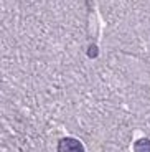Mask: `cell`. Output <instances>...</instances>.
I'll list each match as a JSON object with an SVG mask.
<instances>
[{
    "label": "cell",
    "instance_id": "cell-2",
    "mask_svg": "<svg viewBox=\"0 0 150 152\" xmlns=\"http://www.w3.org/2000/svg\"><path fill=\"white\" fill-rule=\"evenodd\" d=\"M135 152H150V141L149 139H140L135 142Z\"/></svg>",
    "mask_w": 150,
    "mask_h": 152
},
{
    "label": "cell",
    "instance_id": "cell-3",
    "mask_svg": "<svg viewBox=\"0 0 150 152\" xmlns=\"http://www.w3.org/2000/svg\"><path fill=\"white\" fill-rule=\"evenodd\" d=\"M87 55H89V56H96V55H98V48H96V46H91Z\"/></svg>",
    "mask_w": 150,
    "mask_h": 152
},
{
    "label": "cell",
    "instance_id": "cell-1",
    "mask_svg": "<svg viewBox=\"0 0 150 152\" xmlns=\"http://www.w3.org/2000/svg\"><path fill=\"white\" fill-rule=\"evenodd\" d=\"M58 152H84L83 144L76 139L71 137H66V139H61L60 144H58Z\"/></svg>",
    "mask_w": 150,
    "mask_h": 152
}]
</instances>
